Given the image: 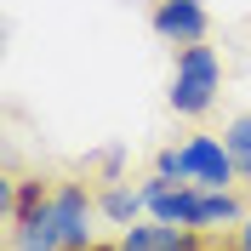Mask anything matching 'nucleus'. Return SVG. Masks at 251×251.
Segmentation results:
<instances>
[{
    "instance_id": "1",
    "label": "nucleus",
    "mask_w": 251,
    "mask_h": 251,
    "mask_svg": "<svg viewBox=\"0 0 251 251\" xmlns=\"http://www.w3.org/2000/svg\"><path fill=\"white\" fill-rule=\"evenodd\" d=\"M217 86H223V63L217 51L205 46H183L177 51V75H172V109L183 120H200L211 103H217Z\"/></svg>"
},
{
    "instance_id": "2",
    "label": "nucleus",
    "mask_w": 251,
    "mask_h": 251,
    "mask_svg": "<svg viewBox=\"0 0 251 251\" xmlns=\"http://www.w3.org/2000/svg\"><path fill=\"white\" fill-rule=\"evenodd\" d=\"M6 211H12V228H17V251H63L46 183H17L6 194Z\"/></svg>"
},
{
    "instance_id": "3",
    "label": "nucleus",
    "mask_w": 251,
    "mask_h": 251,
    "mask_svg": "<svg viewBox=\"0 0 251 251\" xmlns=\"http://www.w3.org/2000/svg\"><path fill=\"white\" fill-rule=\"evenodd\" d=\"M51 211H57L63 251H86V246H92V228H86V223L97 217V200L80 183H57V188H51Z\"/></svg>"
},
{
    "instance_id": "4",
    "label": "nucleus",
    "mask_w": 251,
    "mask_h": 251,
    "mask_svg": "<svg viewBox=\"0 0 251 251\" xmlns=\"http://www.w3.org/2000/svg\"><path fill=\"white\" fill-rule=\"evenodd\" d=\"M183 154H188V183H200V188H228V183L240 177V172H234V154H228V143L211 137V131L188 137Z\"/></svg>"
},
{
    "instance_id": "5",
    "label": "nucleus",
    "mask_w": 251,
    "mask_h": 251,
    "mask_svg": "<svg viewBox=\"0 0 251 251\" xmlns=\"http://www.w3.org/2000/svg\"><path fill=\"white\" fill-rule=\"evenodd\" d=\"M211 17H205L200 0H154V34L172 40V46H200Z\"/></svg>"
},
{
    "instance_id": "6",
    "label": "nucleus",
    "mask_w": 251,
    "mask_h": 251,
    "mask_svg": "<svg viewBox=\"0 0 251 251\" xmlns=\"http://www.w3.org/2000/svg\"><path fill=\"white\" fill-rule=\"evenodd\" d=\"M211 240L200 228H177V223H131L120 234V251H205Z\"/></svg>"
},
{
    "instance_id": "7",
    "label": "nucleus",
    "mask_w": 251,
    "mask_h": 251,
    "mask_svg": "<svg viewBox=\"0 0 251 251\" xmlns=\"http://www.w3.org/2000/svg\"><path fill=\"white\" fill-rule=\"evenodd\" d=\"M97 211H103L109 223H120V228H131L137 211H149V194H143V188H120V183H114V188H103Z\"/></svg>"
},
{
    "instance_id": "8",
    "label": "nucleus",
    "mask_w": 251,
    "mask_h": 251,
    "mask_svg": "<svg viewBox=\"0 0 251 251\" xmlns=\"http://www.w3.org/2000/svg\"><path fill=\"white\" fill-rule=\"evenodd\" d=\"M223 143H228V154H234L240 183H251V114H234L228 131H223Z\"/></svg>"
},
{
    "instance_id": "9",
    "label": "nucleus",
    "mask_w": 251,
    "mask_h": 251,
    "mask_svg": "<svg viewBox=\"0 0 251 251\" xmlns=\"http://www.w3.org/2000/svg\"><path fill=\"white\" fill-rule=\"evenodd\" d=\"M154 177H166V183H188V154H183V149H160V154H154Z\"/></svg>"
},
{
    "instance_id": "10",
    "label": "nucleus",
    "mask_w": 251,
    "mask_h": 251,
    "mask_svg": "<svg viewBox=\"0 0 251 251\" xmlns=\"http://www.w3.org/2000/svg\"><path fill=\"white\" fill-rule=\"evenodd\" d=\"M234 251H251V217L240 223V240H234Z\"/></svg>"
},
{
    "instance_id": "11",
    "label": "nucleus",
    "mask_w": 251,
    "mask_h": 251,
    "mask_svg": "<svg viewBox=\"0 0 251 251\" xmlns=\"http://www.w3.org/2000/svg\"><path fill=\"white\" fill-rule=\"evenodd\" d=\"M86 251H120V240H114V246H109V240H92Z\"/></svg>"
},
{
    "instance_id": "12",
    "label": "nucleus",
    "mask_w": 251,
    "mask_h": 251,
    "mask_svg": "<svg viewBox=\"0 0 251 251\" xmlns=\"http://www.w3.org/2000/svg\"><path fill=\"white\" fill-rule=\"evenodd\" d=\"M205 251H234V246H217V240H211V246H205Z\"/></svg>"
}]
</instances>
